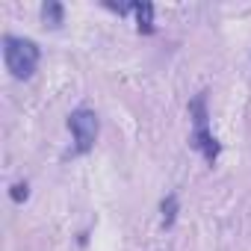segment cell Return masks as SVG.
I'll list each match as a JSON object with an SVG mask.
<instances>
[{
    "label": "cell",
    "mask_w": 251,
    "mask_h": 251,
    "mask_svg": "<svg viewBox=\"0 0 251 251\" xmlns=\"http://www.w3.org/2000/svg\"><path fill=\"white\" fill-rule=\"evenodd\" d=\"M27 195H30V192H27V183H15V186H12V198H15V201H21V198L27 201Z\"/></svg>",
    "instance_id": "cell-7"
},
{
    "label": "cell",
    "mask_w": 251,
    "mask_h": 251,
    "mask_svg": "<svg viewBox=\"0 0 251 251\" xmlns=\"http://www.w3.org/2000/svg\"><path fill=\"white\" fill-rule=\"evenodd\" d=\"M42 18H45V24L59 27V24H62V6H59V3H45V6H42Z\"/></svg>",
    "instance_id": "cell-5"
},
{
    "label": "cell",
    "mask_w": 251,
    "mask_h": 251,
    "mask_svg": "<svg viewBox=\"0 0 251 251\" xmlns=\"http://www.w3.org/2000/svg\"><path fill=\"white\" fill-rule=\"evenodd\" d=\"M204 157H207V163H216V157H219V142L213 139V133L207 130V127H198L195 130V142H192Z\"/></svg>",
    "instance_id": "cell-3"
},
{
    "label": "cell",
    "mask_w": 251,
    "mask_h": 251,
    "mask_svg": "<svg viewBox=\"0 0 251 251\" xmlns=\"http://www.w3.org/2000/svg\"><path fill=\"white\" fill-rule=\"evenodd\" d=\"M3 59L6 68L15 80H30L39 68V45L33 39H21V36H3Z\"/></svg>",
    "instance_id": "cell-1"
},
{
    "label": "cell",
    "mask_w": 251,
    "mask_h": 251,
    "mask_svg": "<svg viewBox=\"0 0 251 251\" xmlns=\"http://www.w3.org/2000/svg\"><path fill=\"white\" fill-rule=\"evenodd\" d=\"M68 127L74 133L77 154H89L95 148V139H98V115L92 109H74L68 115Z\"/></svg>",
    "instance_id": "cell-2"
},
{
    "label": "cell",
    "mask_w": 251,
    "mask_h": 251,
    "mask_svg": "<svg viewBox=\"0 0 251 251\" xmlns=\"http://www.w3.org/2000/svg\"><path fill=\"white\" fill-rule=\"evenodd\" d=\"M133 12H136L139 30H142V33H151V30H154V6H151V3H133Z\"/></svg>",
    "instance_id": "cell-4"
},
{
    "label": "cell",
    "mask_w": 251,
    "mask_h": 251,
    "mask_svg": "<svg viewBox=\"0 0 251 251\" xmlns=\"http://www.w3.org/2000/svg\"><path fill=\"white\" fill-rule=\"evenodd\" d=\"M175 213H177V198H175V195H169V198L163 201V225H166V227L175 222Z\"/></svg>",
    "instance_id": "cell-6"
}]
</instances>
